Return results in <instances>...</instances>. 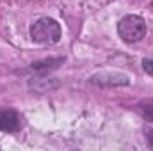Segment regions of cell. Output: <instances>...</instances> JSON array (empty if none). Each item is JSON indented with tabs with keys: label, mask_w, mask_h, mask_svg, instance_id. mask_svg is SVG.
I'll return each mask as SVG.
<instances>
[{
	"label": "cell",
	"mask_w": 153,
	"mask_h": 151,
	"mask_svg": "<svg viewBox=\"0 0 153 151\" xmlns=\"http://www.w3.org/2000/svg\"><path fill=\"white\" fill-rule=\"evenodd\" d=\"M30 38L38 44H55L61 39V25L48 16H43L30 25Z\"/></svg>",
	"instance_id": "1"
},
{
	"label": "cell",
	"mask_w": 153,
	"mask_h": 151,
	"mask_svg": "<svg viewBox=\"0 0 153 151\" xmlns=\"http://www.w3.org/2000/svg\"><path fill=\"white\" fill-rule=\"evenodd\" d=\"M146 137H148V144L153 148V130H146Z\"/></svg>",
	"instance_id": "8"
},
{
	"label": "cell",
	"mask_w": 153,
	"mask_h": 151,
	"mask_svg": "<svg viewBox=\"0 0 153 151\" xmlns=\"http://www.w3.org/2000/svg\"><path fill=\"white\" fill-rule=\"evenodd\" d=\"M89 82L94 85H128L130 78L117 71H98L89 76Z\"/></svg>",
	"instance_id": "3"
},
{
	"label": "cell",
	"mask_w": 153,
	"mask_h": 151,
	"mask_svg": "<svg viewBox=\"0 0 153 151\" xmlns=\"http://www.w3.org/2000/svg\"><path fill=\"white\" fill-rule=\"evenodd\" d=\"M117 34L125 43H139L146 36V21L137 14H126L117 23Z\"/></svg>",
	"instance_id": "2"
},
{
	"label": "cell",
	"mask_w": 153,
	"mask_h": 151,
	"mask_svg": "<svg viewBox=\"0 0 153 151\" xmlns=\"http://www.w3.org/2000/svg\"><path fill=\"white\" fill-rule=\"evenodd\" d=\"M143 70H144L148 75L153 76V59H144V61H143Z\"/></svg>",
	"instance_id": "7"
},
{
	"label": "cell",
	"mask_w": 153,
	"mask_h": 151,
	"mask_svg": "<svg viewBox=\"0 0 153 151\" xmlns=\"http://www.w3.org/2000/svg\"><path fill=\"white\" fill-rule=\"evenodd\" d=\"M137 109H139L141 115L146 121H152L153 123V100H143V101H139Z\"/></svg>",
	"instance_id": "6"
},
{
	"label": "cell",
	"mask_w": 153,
	"mask_h": 151,
	"mask_svg": "<svg viewBox=\"0 0 153 151\" xmlns=\"http://www.w3.org/2000/svg\"><path fill=\"white\" fill-rule=\"evenodd\" d=\"M22 128V115L14 109H0V130L5 133H14Z\"/></svg>",
	"instance_id": "4"
},
{
	"label": "cell",
	"mask_w": 153,
	"mask_h": 151,
	"mask_svg": "<svg viewBox=\"0 0 153 151\" xmlns=\"http://www.w3.org/2000/svg\"><path fill=\"white\" fill-rule=\"evenodd\" d=\"M55 87H59V82L55 78H30L29 80V89L34 93H39V94L52 91Z\"/></svg>",
	"instance_id": "5"
}]
</instances>
